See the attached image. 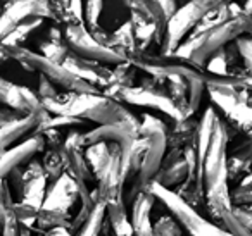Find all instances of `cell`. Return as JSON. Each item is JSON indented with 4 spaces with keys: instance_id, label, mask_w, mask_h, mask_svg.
Returning a JSON list of instances; mask_svg holds the SVG:
<instances>
[{
    "instance_id": "obj_1",
    "label": "cell",
    "mask_w": 252,
    "mask_h": 236,
    "mask_svg": "<svg viewBox=\"0 0 252 236\" xmlns=\"http://www.w3.org/2000/svg\"><path fill=\"white\" fill-rule=\"evenodd\" d=\"M231 138V126L223 119H218L207 150L202 157V184L206 207L213 215V221L220 224L231 210L230 188H228L226 147Z\"/></svg>"
},
{
    "instance_id": "obj_2",
    "label": "cell",
    "mask_w": 252,
    "mask_h": 236,
    "mask_svg": "<svg viewBox=\"0 0 252 236\" xmlns=\"http://www.w3.org/2000/svg\"><path fill=\"white\" fill-rule=\"evenodd\" d=\"M42 105L50 116H69L81 121H94L98 126L126 122V124L140 128L138 119L131 114L121 102L109 98L102 93H73L64 91L57 97L42 100Z\"/></svg>"
},
{
    "instance_id": "obj_3",
    "label": "cell",
    "mask_w": 252,
    "mask_h": 236,
    "mask_svg": "<svg viewBox=\"0 0 252 236\" xmlns=\"http://www.w3.org/2000/svg\"><path fill=\"white\" fill-rule=\"evenodd\" d=\"M230 18L218 25L216 28L209 30L202 35H189L185 42L178 45V49L171 56L178 59L189 60L195 67H204L206 62L223 47L235 42L238 36L251 35L252 36V18L245 12L244 7L231 2Z\"/></svg>"
},
{
    "instance_id": "obj_4",
    "label": "cell",
    "mask_w": 252,
    "mask_h": 236,
    "mask_svg": "<svg viewBox=\"0 0 252 236\" xmlns=\"http://www.w3.org/2000/svg\"><path fill=\"white\" fill-rule=\"evenodd\" d=\"M4 49L7 52L9 59H14L25 69L36 71V73H40V76L47 78L50 83L64 88L66 91H73V93H100L95 87H92L87 81L71 74L63 64L52 62L47 57H43L42 54L32 52V50L25 49V47H4Z\"/></svg>"
},
{
    "instance_id": "obj_5",
    "label": "cell",
    "mask_w": 252,
    "mask_h": 236,
    "mask_svg": "<svg viewBox=\"0 0 252 236\" xmlns=\"http://www.w3.org/2000/svg\"><path fill=\"white\" fill-rule=\"evenodd\" d=\"M147 188H149V191L154 195L156 200H159L168 208L169 214H171L173 217L178 221V224L182 226L183 233H187L189 236H233L228 229H224L223 226L206 219L199 210H195V208L190 207L189 204H185L175 191L166 190V188L156 184L154 181H152Z\"/></svg>"
},
{
    "instance_id": "obj_6",
    "label": "cell",
    "mask_w": 252,
    "mask_h": 236,
    "mask_svg": "<svg viewBox=\"0 0 252 236\" xmlns=\"http://www.w3.org/2000/svg\"><path fill=\"white\" fill-rule=\"evenodd\" d=\"M125 5L130 9V21L135 30L138 52H145L154 43L162 45L168 18L158 0H125Z\"/></svg>"
},
{
    "instance_id": "obj_7",
    "label": "cell",
    "mask_w": 252,
    "mask_h": 236,
    "mask_svg": "<svg viewBox=\"0 0 252 236\" xmlns=\"http://www.w3.org/2000/svg\"><path fill=\"white\" fill-rule=\"evenodd\" d=\"M235 0H189L183 7H178L176 12L171 16L166 26V35L162 40V56H171L178 45L183 42V38L193 31L197 23L214 9L221 5L231 4Z\"/></svg>"
},
{
    "instance_id": "obj_8",
    "label": "cell",
    "mask_w": 252,
    "mask_h": 236,
    "mask_svg": "<svg viewBox=\"0 0 252 236\" xmlns=\"http://www.w3.org/2000/svg\"><path fill=\"white\" fill-rule=\"evenodd\" d=\"M64 42H66L67 49L78 57H83L88 60H95V62H104V64H123L128 62L126 57H123L119 52L109 49V47L98 43L94 38L88 28L85 26V23L81 21H73L69 25L64 26L63 30Z\"/></svg>"
},
{
    "instance_id": "obj_9",
    "label": "cell",
    "mask_w": 252,
    "mask_h": 236,
    "mask_svg": "<svg viewBox=\"0 0 252 236\" xmlns=\"http://www.w3.org/2000/svg\"><path fill=\"white\" fill-rule=\"evenodd\" d=\"M114 100L118 102H126V104L138 105V107H151L156 111L162 112L164 116H168L169 119L175 121H182L185 119L180 111L175 107V104L171 102V98L166 93V88L162 81H158L154 78L145 80L140 87H130L121 90L116 95Z\"/></svg>"
},
{
    "instance_id": "obj_10",
    "label": "cell",
    "mask_w": 252,
    "mask_h": 236,
    "mask_svg": "<svg viewBox=\"0 0 252 236\" xmlns=\"http://www.w3.org/2000/svg\"><path fill=\"white\" fill-rule=\"evenodd\" d=\"M32 18L52 19L54 9L50 0H11L0 12V43L19 23Z\"/></svg>"
},
{
    "instance_id": "obj_11",
    "label": "cell",
    "mask_w": 252,
    "mask_h": 236,
    "mask_svg": "<svg viewBox=\"0 0 252 236\" xmlns=\"http://www.w3.org/2000/svg\"><path fill=\"white\" fill-rule=\"evenodd\" d=\"M0 105L12 109L23 116H40L47 112L40 98L30 88L14 85L4 78H0Z\"/></svg>"
},
{
    "instance_id": "obj_12",
    "label": "cell",
    "mask_w": 252,
    "mask_h": 236,
    "mask_svg": "<svg viewBox=\"0 0 252 236\" xmlns=\"http://www.w3.org/2000/svg\"><path fill=\"white\" fill-rule=\"evenodd\" d=\"M138 138V129L126 122H114V124H102L88 133H83V145L87 148L94 143H116L121 148V155L128 153L133 142Z\"/></svg>"
},
{
    "instance_id": "obj_13",
    "label": "cell",
    "mask_w": 252,
    "mask_h": 236,
    "mask_svg": "<svg viewBox=\"0 0 252 236\" xmlns=\"http://www.w3.org/2000/svg\"><path fill=\"white\" fill-rule=\"evenodd\" d=\"M81 184L83 183H80L74 177H71L69 174L64 173L59 179H56L47 186L45 200H43L42 207L56 208V210L71 214V208L74 207V204L80 202Z\"/></svg>"
},
{
    "instance_id": "obj_14",
    "label": "cell",
    "mask_w": 252,
    "mask_h": 236,
    "mask_svg": "<svg viewBox=\"0 0 252 236\" xmlns=\"http://www.w3.org/2000/svg\"><path fill=\"white\" fill-rule=\"evenodd\" d=\"M63 152L64 162H66V174H69L80 183L87 184V181H90L94 174H92L87 159H85L83 135L78 131H71L63 143Z\"/></svg>"
},
{
    "instance_id": "obj_15",
    "label": "cell",
    "mask_w": 252,
    "mask_h": 236,
    "mask_svg": "<svg viewBox=\"0 0 252 236\" xmlns=\"http://www.w3.org/2000/svg\"><path fill=\"white\" fill-rule=\"evenodd\" d=\"M43 148H45V145H43L42 135L35 133L28 140L19 143V145L4 150L0 153V179H5L14 169L28 164L33 159V155L42 152Z\"/></svg>"
},
{
    "instance_id": "obj_16",
    "label": "cell",
    "mask_w": 252,
    "mask_h": 236,
    "mask_svg": "<svg viewBox=\"0 0 252 236\" xmlns=\"http://www.w3.org/2000/svg\"><path fill=\"white\" fill-rule=\"evenodd\" d=\"M189 176V166L183 157V148L166 150V155L152 181L166 190L175 191Z\"/></svg>"
},
{
    "instance_id": "obj_17",
    "label": "cell",
    "mask_w": 252,
    "mask_h": 236,
    "mask_svg": "<svg viewBox=\"0 0 252 236\" xmlns=\"http://www.w3.org/2000/svg\"><path fill=\"white\" fill-rule=\"evenodd\" d=\"M154 195L147 190L140 191L131 202V231L133 236H154V222H152V207Z\"/></svg>"
},
{
    "instance_id": "obj_18",
    "label": "cell",
    "mask_w": 252,
    "mask_h": 236,
    "mask_svg": "<svg viewBox=\"0 0 252 236\" xmlns=\"http://www.w3.org/2000/svg\"><path fill=\"white\" fill-rule=\"evenodd\" d=\"M50 114L45 112V114H40V116H35V114H30V116H21L19 119L16 121L9 122L7 126L4 128H0V147L4 150L11 148L18 140H21L26 133H35L36 128L42 124L45 119H49Z\"/></svg>"
},
{
    "instance_id": "obj_19",
    "label": "cell",
    "mask_w": 252,
    "mask_h": 236,
    "mask_svg": "<svg viewBox=\"0 0 252 236\" xmlns=\"http://www.w3.org/2000/svg\"><path fill=\"white\" fill-rule=\"evenodd\" d=\"M228 181L242 183L245 176L252 171V138H245L226 159Z\"/></svg>"
},
{
    "instance_id": "obj_20",
    "label": "cell",
    "mask_w": 252,
    "mask_h": 236,
    "mask_svg": "<svg viewBox=\"0 0 252 236\" xmlns=\"http://www.w3.org/2000/svg\"><path fill=\"white\" fill-rule=\"evenodd\" d=\"M197 128H199V121H195L193 116L182 119V121H175L173 128L166 135V147H168V150L185 148V147L195 143Z\"/></svg>"
},
{
    "instance_id": "obj_21",
    "label": "cell",
    "mask_w": 252,
    "mask_h": 236,
    "mask_svg": "<svg viewBox=\"0 0 252 236\" xmlns=\"http://www.w3.org/2000/svg\"><path fill=\"white\" fill-rule=\"evenodd\" d=\"M107 45L130 60L131 57L138 52L137 40H135V30H133L131 21H126L121 28H118L114 33H111V35H109Z\"/></svg>"
},
{
    "instance_id": "obj_22",
    "label": "cell",
    "mask_w": 252,
    "mask_h": 236,
    "mask_svg": "<svg viewBox=\"0 0 252 236\" xmlns=\"http://www.w3.org/2000/svg\"><path fill=\"white\" fill-rule=\"evenodd\" d=\"M40 50H42V56L47 57L49 60L57 64H63L66 60V57L71 54V50L67 49L66 42H64L63 30L59 28H50L47 40H43L40 43Z\"/></svg>"
},
{
    "instance_id": "obj_23",
    "label": "cell",
    "mask_w": 252,
    "mask_h": 236,
    "mask_svg": "<svg viewBox=\"0 0 252 236\" xmlns=\"http://www.w3.org/2000/svg\"><path fill=\"white\" fill-rule=\"evenodd\" d=\"M111 143H94L85 148V159L88 162L92 174L97 179L107 167L109 160H111Z\"/></svg>"
},
{
    "instance_id": "obj_24",
    "label": "cell",
    "mask_w": 252,
    "mask_h": 236,
    "mask_svg": "<svg viewBox=\"0 0 252 236\" xmlns=\"http://www.w3.org/2000/svg\"><path fill=\"white\" fill-rule=\"evenodd\" d=\"M43 173H45L47 179L54 183L59 179L64 173H66V162H64V152L63 147H56V148H47L45 155L42 160Z\"/></svg>"
},
{
    "instance_id": "obj_25",
    "label": "cell",
    "mask_w": 252,
    "mask_h": 236,
    "mask_svg": "<svg viewBox=\"0 0 252 236\" xmlns=\"http://www.w3.org/2000/svg\"><path fill=\"white\" fill-rule=\"evenodd\" d=\"M43 25L42 18H32L26 19V21L19 23L4 40H2V45L4 47H23V43L28 40V36L32 35L33 31L40 28Z\"/></svg>"
},
{
    "instance_id": "obj_26",
    "label": "cell",
    "mask_w": 252,
    "mask_h": 236,
    "mask_svg": "<svg viewBox=\"0 0 252 236\" xmlns=\"http://www.w3.org/2000/svg\"><path fill=\"white\" fill-rule=\"evenodd\" d=\"M104 221H105V205L98 200L97 204H95V207H94V210H92L88 221L81 226V229L74 236H98Z\"/></svg>"
},
{
    "instance_id": "obj_27",
    "label": "cell",
    "mask_w": 252,
    "mask_h": 236,
    "mask_svg": "<svg viewBox=\"0 0 252 236\" xmlns=\"http://www.w3.org/2000/svg\"><path fill=\"white\" fill-rule=\"evenodd\" d=\"M11 212H12V215H14V219L18 221V224L21 226V228H26V229L35 228L36 212H38V208L36 207L25 204V202H14Z\"/></svg>"
},
{
    "instance_id": "obj_28",
    "label": "cell",
    "mask_w": 252,
    "mask_h": 236,
    "mask_svg": "<svg viewBox=\"0 0 252 236\" xmlns=\"http://www.w3.org/2000/svg\"><path fill=\"white\" fill-rule=\"evenodd\" d=\"M154 236H183V229L171 214H166L154 222Z\"/></svg>"
},
{
    "instance_id": "obj_29",
    "label": "cell",
    "mask_w": 252,
    "mask_h": 236,
    "mask_svg": "<svg viewBox=\"0 0 252 236\" xmlns=\"http://www.w3.org/2000/svg\"><path fill=\"white\" fill-rule=\"evenodd\" d=\"M235 49H237L238 56L242 57L244 62V73L252 74V36L251 35H242L233 42Z\"/></svg>"
},
{
    "instance_id": "obj_30",
    "label": "cell",
    "mask_w": 252,
    "mask_h": 236,
    "mask_svg": "<svg viewBox=\"0 0 252 236\" xmlns=\"http://www.w3.org/2000/svg\"><path fill=\"white\" fill-rule=\"evenodd\" d=\"M57 93H59V91L56 90V85L50 83V81L47 80V78L40 76V81H38V95H36V97L40 98V102L57 97Z\"/></svg>"
},
{
    "instance_id": "obj_31",
    "label": "cell",
    "mask_w": 252,
    "mask_h": 236,
    "mask_svg": "<svg viewBox=\"0 0 252 236\" xmlns=\"http://www.w3.org/2000/svg\"><path fill=\"white\" fill-rule=\"evenodd\" d=\"M233 215L245 229L252 235V208L249 207H233Z\"/></svg>"
},
{
    "instance_id": "obj_32",
    "label": "cell",
    "mask_w": 252,
    "mask_h": 236,
    "mask_svg": "<svg viewBox=\"0 0 252 236\" xmlns=\"http://www.w3.org/2000/svg\"><path fill=\"white\" fill-rule=\"evenodd\" d=\"M0 204L4 205L7 210H11L14 200H12V190L9 186L7 179H0Z\"/></svg>"
},
{
    "instance_id": "obj_33",
    "label": "cell",
    "mask_w": 252,
    "mask_h": 236,
    "mask_svg": "<svg viewBox=\"0 0 252 236\" xmlns=\"http://www.w3.org/2000/svg\"><path fill=\"white\" fill-rule=\"evenodd\" d=\"M23 114H19V112L12 111V109L9 107H0V128H4V126H7L9 122L16 121V119H19Z\"/></svg>"
},
{
    "instance_id": "obj_34",
    "label": "cell",
    "mask_w": 252,
    "mask_h": 236,
    "mask_svg": "<svg viewBox=\"0 0 252 236\" xmlns=\"http://www.w3.org/2000/svg\"><path fill=\"white\" fill-rule=\"evenodd\" d=\"M67 12H69V14L73 16L74 19L85 23V18H83V0H69V2H67Z\"/></svg>"
},
{
    "instance_id": "obj_35",
    "label": "cell",
    "mask_w": 252,
    "mask_h": 236,
    "mask_svg": "<svg viewBox=\"0 0 252 236\" xmlns=\"http://www.w3.org/2000/svg\"><path fill=\"white\" fill-rule=\"evenodd\" d=\"M158 4L161 5L162 12L166 14L168 21L171 19V16L176 12V9H178V5H176V0H158Z\"/></svg>"
},
{
    "instance_id": "obj_36",
    "label": "cell",
    "mask_w": 252,
    "mask_h": 236,
    "mask_svg": "<svg viewBox=\"0 0 252 236\" xmlns=\"http://www.w3.org/2000/svg\"><path fill=\"white\" fill-rule=\"evenodd\" d=\"M43 236H73V233L67 228H54L50 231L43 233Z\"/></svg>"
},
{
    "instance_id": "obj_37",
    "label": "cell",
    "mask_w": 252,
    "mask_h": 236,
    "mask_svg": "<svg viewBox=\"0 0 252 236\" xmlns=\"http://www.w3.org/2000/svg\"><path fill=\"white\" fill-rule=\"evenodd\" d=\"M7 214H9V210L0 204V231L4 229V224H5V221H7Z\"/></svg>"
},
{
    "instance_id": "obj_38",
    "label": "cell",
    "mask_w": 252,
    "mask_h": 236,
    "mask_svg": "<svg viewBox=\"0 0 252 236\" xmlns=\"http://www.w3.org/2000/svg\"><path fill=\"white\" fill-rule=\"evenodd\" d=\"M238 186H242V188H249V190H252V171L247 174V176L242 179V183L238 184Z\"/></svg>"
},
{
    "instance_id": "obj_39",
    "label": "cell",
    "mask_w": 252,
    "mask_h": 236,
    "mask_svg": "<svg viewBox=\"0 0 252 236\" xmlns=\"http://www.w3.org/2000/svg\"><path fill=\"white\" fill-rule=\"evenodd\" d=\"M7 2H11V0H0V5H5Z\"/></svg>"
},
{
    "instance_id": "obj_40",
    "label": "cell",
    "mask_w": 252,
    "mask_h": 236,
    "mask_svg": "<svg viewBox=\"0 0 252 236\" xmlns=\"http://www.w3.org/2000/svg\"><path fill=\"white\" fill-rule=\"evenodd\" d=\"M249 5H252V0H247V4H245V7H249Z\"/></svg>"
},
{
    "instance_id": "obj_41",
    "label": "cell",
    "mask_w": 252,
    "mask_h": 236,
    "mask_svg": "<svg viewBox=\"0 0 252 236\" xmlns=\"http://www.w3.org/2000/svg\"><path fill=\"white\" fill-rule=\"evenodd\" d=\"M61 2H63V4H66V5H67V2H69V0H61Z\"/></svg>"
},
{
    "instance_id": "obj_42",
    "label": "cell",
    "mask_w": 252,
    "mask_h": 236,
    "mask_svg": "<svg viewBox=\"0 0 252 236\" xmlns=\"http://www.w3.org/2000/svg\"><path fill=\"white\" fill-rule=\"evenodd\" d=\"M2 152H4V148H2V147H0V153H2Z\"/></svg>"
},
{
    "instance_id": "obj_43",
    "label": "cell",
    "mask_w": 252,
    "mask_h": 236,
    "mask_svg": "<svg viewBox=\"0 0 252 236\" xmlns=\"http://www.w3.org/2000/svg\"><path fill=\"white\" fill-rule=\"evenodd\" d=\"M38 236H43V233H40V235H38Z\"/></svg>"
},
{
    "instance_id": "obj_44",
    "label": "cell",
    "mask_w": 252,
    "mask_h": 236,
    "mask_svg": "<svg viewBox=\"0 0 252 236\" xmlns=\"http://www.w3.org/2000/svg\"><path fill=\"white\" fill-rule=\"evenodd\" d=\"M249 208H252V207H249Z\"/></svg>"
},
{
    "instance_id": "obj_45",
    "label": "cell",
    "mask_w": 252,
    "mask_h": 236,
    "mask_svg": "<svg viewBox=\"0 0 252 236\" xmlns=\"http://www.w3.org/2000/svg\"><path fill=\"white\" fill-rule=\"evenodd\" d=\"M0 12H2V11H0Z\"/></svg>"
}]
</instances>
